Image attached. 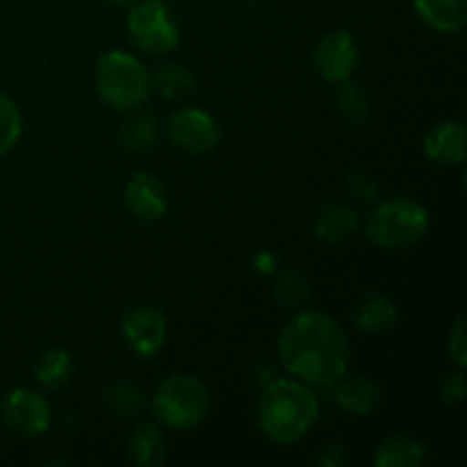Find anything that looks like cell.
Returning <instances> with one entry per match:
<instances>
[{"label": "cell", "instance_id": "6da1fadb", "mask_svg": "<svg viewBox=\"0 0 467 467\" xmlns=\"http://www.w3.org/2000/svg\"><path fill=\"white\" fill-rule=\"evenodd\" d=\"M287 372L308 388H333L351 365V347L340 324L319 310L295 315L278 337Z\"/></svg>", "mask_w": 467, "mask_h": 467}, {"label": "cell", "instance_id": "7a4b0ae2", "mask_svg": "<svg viewBox=\"0 0 467 467\" xmlns=\"http://www.w3.org/2000/svg\"><path fill=\"white\" fill-rule=\"evenodd\" d=\"M319 418V401L299 379H276L258 401L260 431L278 445L301 441Z\"/></svg>", "mask_w": 467, "mask_h": 467}, {"label": "cell", "instance_id": "3957f363", "mask_svg": "<svg viewBox=\"0 0 467 467\" xmlns=\"http://www.w3.org/2000/svg\"><path fill=\"white\" fill-rule=\"evenodd\" d=\"M96 89L109 108L119 112L140 109L149 100L150 76L144 64L130 53L109 50L96 62Z\"/></svg>", "mask_w": 467, "mask_h": 467}, {"label": "cell", "instance_id": "277c9868", "mask_svg": "<svg viewBox=\"0 0 467 467\" xmlns=\"http://www.w3.org/2000/svg\"><path fill=\"white\" fill-rule=\"evenodd\" d=\"M429 213L422 203L406 196H395L369 213L365 235L381 249L400 251L415 246L429 231Z\"/></svg>", "mask_w": 467, "mask_h": 467}, {"label": "cell", "instance_id": "5b68a950", "mask_svg": "<svg viewBox=\"0 0 467 467\" xmlns=\"http://www.w3.org/2000/svg\"><path fill=\"white\" fill-rule=\"evenodd\" d=\"M150 406H153L155 418L164 427L187 431V429L199 427L208 418L210 390L201 379L176 374V377L164 379L155 388Z\"/></svg>", "mask_w": 467, "mask_h": 467}, {"label": "cell", "instance_id": "8992f818", "mask_svg": "<svg viewBox=\"0 0 467 467\" xmlns=\"http://www.w3.org/2000/svg\"><path fill=\"white\" fill-rule=\"evenodd\" d=\"M128 32L141 50L169 55L178 46V26L164 0H144L128 14Z\"/></svg>", "mask_w": 467, "mask_h": 467}, {"label": "cell", "instance_id": "52a82bcc", "mask_svg": "<svg viewBox=\"0 0 467 467\" xmlns=\"http://www.w3.org/2000/svg\"><path fill=\"white\" fill-rule=\"evenodd\" d=\"M3 420L21 438H39L53 422V409L41 392L16 388L3 401Z\"/></svg>", "mask_w": 467, "mask_h": 467}, {"label": "cell", "instance_id": "ba28073f", "mask_svg": "<svg viewBox=\"0 0 467 467\" xmlns=\"http://www.w3.org/2000/svg\"><path fill=\"white\" fill-rule=\"evenodd\" d=\"M167 132L173 146L196 155L210 153L213 149H217L219 140H222V130L213 114L199 108H182L173 112L169 119Z\"/></svg>", "mask_w": 467, "mask_h": 467}, {"label": "cell", "instance_id": "9c48e42d", "mask_svg": "<svg viewBox=\"0 0 467 467\" xmlns=\"http://www.w3.org/2000/svg\"><path fill=\"white\" fill-rule=\"evenodd\" d=\"M358 44L354 35L347 30L328 32L317 46H315L313 62L319 76L328 82H345L351 80V76L358 68Z\"/></svg>", "mask_w": 467, "mask_h": 467}, {"label": "cell", "instance_id": "30bf717a", "mask_svg": "<svg viewBox=\"0 0 467 467\" xmlns=\"http://www.w3.org/2000/svg\"><path fill=\"white\" fill-rule=\"evenodd\" d=\"M128 345L144 358L158 354L167 342V317L155 306H137L121 322Z\"/></svg>", "mask_w": 467, "mask_h": 467}, {"label": "cell", "instance_id": "8fae6325", "mask_svg": "<svg viewBox=\"0 0 467 467\" xmlns=\"http://www.w3.org/2000/svg\"><path fill=\"white\" fill-rule=\"evenodd\" d=\"M123 203L132 217L141 219V222H158L169 210L167 187L150 173L140 171L128 181Z\"/></svg>", "mask_w": 467, "mask_h": 467}, {"label": "cell", "instance_id": "7c38bea8", "mask_svg": "<svg viewBox=\"0 0 467 467\" xmlns=\"http://www.w3.org/2000/svg\"><path fill=\"white\" fill-rule=\"evenodd\" d=\"M424 153L431 162L456 167L467 158V130L461 121H442L424 137Z\"/></svg>", "mask_w": 467, "mask_h": 467}, {"label": "cell", "instance_id": "4fadbf2b", "mask_svg": "<svg viewBox=\"0 0 467 467\" xmlns=\"http://www.w3.org/2000/svg\"><path fill=\"white\" fill-rule=\"evenodd\" d=\"M336 401L340 409H345L347 413L358 415V418H365V415L374 413L379 404H381V388L374 379L363 377H342L340 381L336 383Z\"/></svg>", "mask_w": 467, "mask_h": 467}, {"label": "cell", "instance_id": "5bb4252c", "mask_svg": "<svg viewBox=\"0 0 467 467\" xmlns=\"http://www.w3.org/2000/svg\"><path fill=\"white\" fill-rule=\"evenodd\" d=\"M418 16L442 35L461 32L467 23V0H413Z\"/></svg>", "mask_w": 467, "mask_h": 467}, {"label": "cell", "instance_id": "9a60e30c", "mask_svg": "<svg viewBox=\"0 0 467 467\" xmlns=\"http://www.w3.org/2000/svg\"><path fill=\"white\" fill-rule=\"evenodd\" d=\"M313 231L324 242H345L358 231V214L345 203H328L315 217Z\"/></svg>", "mask_w": 467, "mask_h": 467}, {"label": "cell", "instance_id": "2e32d148", "mask_svg": "<svg viewBox=\"0 0 467 467\" xmlns=\"http://www.w3.org/2000/svg\"><path fill=\"white\" fill-rule=\"evenodd\" d=\"M354 322L368 336H379V333L390 331L400 322V310L388 296L369 295L356 310Z\"/></svg>", "mask_w": 467, "mask_h": 467}, {"label": "cell", "instance_id": "e0dca14e", "mask_svg": "<svg viewBox=\"0 0 467 467\" xmlns=\"http://www.w3.org/2000/svg\"><path fill=\"white\" fill-rule=\"evenodd\" d=\"M132 463L141 467H158L167 459V441L155 424H140L128 442Z\"/></svg>", "mask_w": 467, "mask_h": 467}, {"label": "cell", "instance_id": "ac0fdd59", "mask_svg": "<svg viewBox=\"0 0 467 467\" xmlns=\"http://www.w3.org/2000/svg\"><path fill=\"white\" fill-rule=\"evenodd\" d=\"M427 461V447L409 436H392L374 454L379 467H420Z\"/></svg>", "mask_w": 467, "mask_h": 467}, {"label": "cell", "instance_id": "d6986e66", "mask_svg": "<svg viewBox=\"0 0 467 467\" xmlns=\"http://www.w3.org/2000/svg\"><path fill=\"white\" fill-rule=\"evenodd\" d=\"M158 119L150 112H135L123 121L121 130H119V141L126 150L132 153H141L149 150L158 140Z\"/></svg>", "mask_w": 467, "mask_h": 467}, {"label": "cell", "instance_id": "ffe728a7", "mask_svg": "<svg viewBox=\"0 0 467 467\" xmlns=\"http://www.w3.org/2000/svg\"><path fill=\"white\" fill-rule=\"evenodd\" d=\"M73 374V358L64 349H48L39 356L35 365V379L44 388H62Z\"/></svg>", "mask_w": 467, "mask_h": 467}, {"label": "cell", "instance_id": "44dd1931", "mask_svg": "<svg viewBox=\"0 0 467 467\" xmlns=\"http://www.w3.org/2000/svg\"><path fill=\"white\" fill-rule=\"evenodd\" d=\"M105 406L117 418H132L144 406V392L130 381H119L105 390Z\"/></svg>", "mask_w": 467, "mask_h": 467}, {"label": "cell", "instance_id": "7402d4cb", "mask_svg": "<svg viewBox=\"0 0 467 467\" xmlns=\"http://www.w3.org/2000/svg\"><path fill=\"white\" fill-rule=\"evenodd\" d=\"M155 87L164 99H182L196 87L194 73L182 64H164L155 76Z\"/></svg>", "mask_w": 467, "mask_h": 467}, {"label": "cell", "instance_id": "603a6c76", "mask_svg": "<svg viewBox=\"0 0 467 467\" xmlns=\"http://www.w3.org/2000/svg\"><path fill=\"white\" fill-rule=\"evenodd\" d=\"M336 103L340 109L342 117L351 123H365V119L369 117V99L360 87H356L354 82L345 80L337 82L336 91Z\"/></svg>", "mask_w": 467, "mask_h": 467}, {"label": "cell", "instance_id": "cb8c5ba5", "mask_svg": "<svg viewBox=\"0 0 467 467\" xmlns=\"http://www.w3.org/2000/svg\"><path fill=\"white\" fill-rule=\"evenodd\" d=\"M274 299L283 306V308H299L310 299V283L304 274L299 272H285L276 278L274 285Z\"/></svg>", "mask_w": 467, "mask_h": 467}, {"label": "cell", "instance_id": "d4e9b609", "mask_svg": "<svg viewBox=\"0 0 467 467\" xmlns=\"http://www.w3.org/2000/svg\"><path fill=\"white\" fill-rule=\"evenodd\" d=\"M21 109L16 108V103H14L9 96H5L3 91H0V158L16 146V141L21 140Z\"/></svg>", "mask_w": 467, "mask_h": 467}, {"label": "cell", "instance_id": "484cf974", "mask_svg": "<svg viewBox=\"0 0 467 467\" xmlns=\"http://www.w3.org/2000/svg\"><path fill=\"white\" fill-rule=\"evenodd\" d=\"M438 400L445 406H459L465 400V377L463 372L447 374L441 383H438Z\"/></svg>", "mask_w": 467, "mask_h": 467}, {"label": "cell", "instance_id": "4316f807", "mask_svg": "<svg viewBox=\"0 0 467 467\" xmlns=\"http://www.w3.org/2000/svg\"><path fill=\"white\" fill-rule=\"evenodd\" d=\"M345 187H347V192H349V194L358 201H372L379 196L377 181H374V178L365 171H351L349 176H347Z\"/></svg>", "mask_w": 467, "mask_h": 467}, {"label": "cell", "instance_id": "83f0119b", "mask_svg": "<svg viewBox=\"0 0 467 467\" xmlns=\"http://www.w3.org/2000/svg\"><path fill=\"white\" fill-rule=\"evenodd\" d=\"M450 356L461 369L467 368V333H465V317L456 319L454 328L450 333Z\"/></svg>", "mask_w": 467, "mask_h": 467}, {"label": "cell", "instance_id": "f1b7e54d", "mask_svg": "<svg viewBox=\"0 0 467 467\" xmlns=\"http://www.w3.org/2000/svg\"><path fill=\"white\" fill-rule=\"evenodd\" d=\"M278 267L276 255L269 254V251H260V254L254 255V269L260 274V276H274Z\"/></svg>", "mask_w": 467, "mask_h": 467}, {"label": "cell", "instance_id": "f546056e", "mask_svg": "<svg viewBox=\"0 0 467 467\" xmlns=\"http://www.w3.org/2000/svg\"><path fill=\"white\" fill-rule=\"evenodd\" d=\"M317 463L324 465V467H340V465L349 463V459H347V454H345V450H342V447L333 445V447H327V450L319 454Z\"/></svg>", "mask_w": 467, "mask_h": 467}, {"label": "cell", "instance_id": "4dcf8cb0", "mask_svg": "<svg viewBox=\"0 0 467 467\" xmlns=\"http://www.w3.org/2000/svg\"><path fill=\"white\" fill-rule=\"evenodd\" d=\"M109 3H114V5H126V3H132V0H109Z\"/></svg>", "mask_w": 467, "mask_h": 467}]
</instances>
